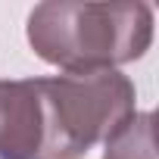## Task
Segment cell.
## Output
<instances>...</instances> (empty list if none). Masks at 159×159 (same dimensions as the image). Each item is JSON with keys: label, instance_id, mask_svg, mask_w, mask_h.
<instances>
[{"label": "cell", "instance_id": "obj_1", "mask_svg": "<svg viewBox=\"0 0 159 159\" xmlns=\"http://www.w3.org/2000/svg\"><path fill=\"white\" fill-rule=\"evenodd\" d=\"M153 41L147 3H38L28 16L31 50L66 75L109 72L140 59Z\"/></svg>", "mask_w": 159, "mask_h": 159}, {"label": "cell", "instance_id": "obj_2", "mask_svg": "<svg viewBox=\"0 0 159 159\" xmlns=\"http://www.w3.org/2000/svg\"><path fill=\"white\" fill-rule=\"evenodd\" d=\"M44 84L56 116L59 137L75 159L97 143H106L134 116L137 91L116 69L84 75H53L44 78Z\"/></svg>", "mask_w": 159, "mask_h": 159}, {"label": "cell", "instance_id": "obj_3", "mask_svg": "<svg viewBox=\"0 0 159 159\" xmlns=\"http://www.w3.org/2000/svg\"><path fill=\"white\" fill-rule=\"evenodd\" d=\"M0 159H75L59 137L44 78L0 81Z\"/></svg>", "mask_w": 159, "mask_h": 159}, {"label": "cell", "instance_id": "obj_4", "mask_svg": "<svg viewBox=\"0 0 159 159\" xmlns=\"http://www.w3.org/2000/svg\"><path fill=\"white\" fill-rule=\"evenodd\" d=\"M103 159H156V137H153V116L134 112L103 150Z\"/></svg>", "mask_w": 159, "mask_h": 159}]
</instances>
